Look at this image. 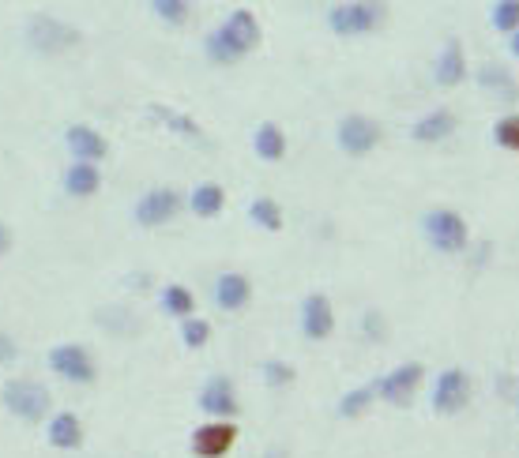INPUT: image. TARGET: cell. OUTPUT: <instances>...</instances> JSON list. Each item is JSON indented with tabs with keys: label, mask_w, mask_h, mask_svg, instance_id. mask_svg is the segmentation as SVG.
I'll list each match as a JSON object with an SVG mask.
<instances>
[{
	"label": "cell",
	"mask_w": 519,
	"mask_h": 458,
	"mask_svg": "<svg viewBox=\"0 0 519 458\" xmlns=\"http://www.w3.org/2000/svg\"><path fill=\"white\" fill-rule=\"evenodd\" d=\"M260 42H264V27H260L256 12H252V8H234V12L204 38V53L211 64L230 68V64L245 61L249 53H256Z\"/></svg>",
	"instance_id": "6da1fadb"
},
{
	"label": "cell",
	"mask_w": 519,
	"mask_h": 458,
	"mask_svg": "<svg viewBox=\"0 0 519 458\" xmlns=\"http://www.w3.org/2000/svg\"><path fill=\"white\" fill-rule=\"evenodd\" d=\"M388 19L384 0H343L328 12V31L335 38H365Z\"/></svg>",
	"instance_id": "7a4b0ae2"
},
{
	"label": "cell",
	"mask_w": 519,
	"mask_h": 458,
	"mask_svg": "<svg viewBox=\"0 0 519 458\" xmlns=\"http://www.w3.org/2000/svg\"><path fill=\"white\" fill-rule=\"evenodd\" d=\"M23 38H27V46L38 57H61V53H68V49H76L83 42V31L72 27V23H64V19L49 16V12H38V16L27 19Z\"/></svg>",
	"instance_id": "3957f363"
},
{
	"label": "cell",
	"mask_w": 519,
	"mask_h": 458,
	"mask_svg": "<svg viewBox=\"0 0 519 458\" xmlns=\"http://www.w3.org/2000/svg\"><path fill=\"white\" fill-rule=\"evenodd\" d=\"M422 233L425 241L437 248V252H444V256H459V252H467V245H471V226L452 207H433L422 218Z\"/></svg>",
	"instance_id": "277c9868"
},
{
	"label": "cell",
	"mask_w": 519,
	"mask_h": 458,
	"mask_svg": "<svg viewBox=\"0 0 519 458\" xmlns=\"http://www.w3.org/2000/svg\"><path fill=\"white\" fill-rule=\"evenodd\" d=\"M0 402L4 410L19 417V421H42L53 406V395H49L46 383H34V380H8L0 387Z\"/></svg>",
	"instance_id": "5b68a950"
},
{
	"label": "cell",
	"mask_w": 519,
	"mask_h": 458,
	"mask_svg": "<svg viewBox=\"0 0 519 458\" xmlns=\"http://www.w3.org/2000/svg\"><path fill=\"white\" fill-rule=\"evenodd\" d=\"M380 139H384V128H380V121H373L369 113H346L343 121H339V128H335V143H339V151L350 154V158L373 154Z\"/></svg>",
	"instance_id": "8992f818"
},
{
	"label": "cell",
	"mask_w": 519,
	"mask_h": 458,
	"mask_svg": "<svg viewBox=\"0 0 519 458\" xmlns=\"http://www.w3.org/2000/svg\"><path fill=\"white\" fill-rule=\"evenodd\" d=\"M185 207V199L177 188H166V184H158V188H147L140 199H136V207H132V218H136V226L143 229H158V226H170L173 218L181 214Z\"/></svg>",
	"instance_id": "52a82bcc"
},
{
	"label": "cell",
	"mask_w": 519,
	"mask_h": 458,
	"mask_svg": "<svg viewBox=\"0 0 519 458\" xmlns=\"http://www.w3.org/2000/svg\"><path fill=\"white\" fill-rule=\"evenodd\" d=\"M49 368H53L64 383H76V387H87V383H95V376H98L95 357L83 350L79 342L53 346V350H49Z\"/></svg>",
	"instance_id": "ba28073f"
},
{
	"label": "cell",
	"mask_w": 519,
	"mask_h": 458,
	"mask_svg": "<svg viewBox=\"0 0 519 458\" xmlns=\"http://www.w3.org/2000/svg\"><path fill=\"white\" fill-rule=\"evenodd\" d=\"M425 380V368L418 361H407V365H399L395 372H388L384 380H377V395L388 402V406H410L414 395H418V387Z\"/></svg>",
	"instance_id": "9c48e42d"
},
{
	"label": "cell",
	"mask_w": 519,
	"mask_h": 458,
	"mask_svg": "<svg viewBox=\"0 0 519 458\" xmlns=\"http://www.w3.org/2000/svg\"><path fill=\"white\" fill-rule=\"evenodd\" d=\"M433 410L444 413V417H452V413L467 410V402H471V376L463 372V368H448L441 372V380L433 383Z\"/></svg>",
	"instance_id": "30bf717a"
},
{
	"label": "cell",
	"mask_w": 519,
	"mask_h": 458,
	"mask_svg": "<svg viewBox=\"0 0 519 458\" xmlns=\"http://www.w3.org/2000/svg\"><path fill=\"white\" fill-rule=\"evenodd\" d=\"M237 443V425L234 421H222L211 417L207 425H200L192 432V455L196 458H222Z\"/></svg>",
	"instance_id": "8fae6325"
},
{
	"label": "cell",
	"mask_w": 519,
	"mask_h": 458,
	"mask_svg": "<svg viewBox=\"0 0 519 458\" xmlns=\"http://www.w3.org/2000/svg\"><path fill=\"white\" fill-rule=\"evenodd\" d=\"M471 76V64H467V49H463V42L459 38H448L441 46V53H437V61H433V83L437 87H459L463 79Z\"/></svg>",
	"instance_id": "7c38bea8"
},
{
	"label": "cell",
	"mask_w": 519,
	"mask_h": 458,
	"mask_svg": "<svg viewBox=\"0 0 519 458\" xmlns=\"http://www.w3.org/2000/svg\"><path fill=\"white\" fill-rule=\"evenodd\" d=\"M64 151L79 162H102L110 154V139L91 124H68L64 128Z\"/></svg>",
	"instance_id": "4fadbf2b"
},
{
	"label": "cell",
	"mask_w": 519,
	"mask_h": 458,
	"mask_svg": "<svg viewBox=\"0 0 519 458\" xmlns=\"http://www.w3.org/2000/svg\"><path fill=\"white\" fill-rule=\"evenodd\" d=\"M335 331V312H331V301L324 293H309L301 301V335L309 342H324V338Z\"/></svg>",
	"instance_id": "5bb4252c"
},
{
	"label": "cell",
	"mask_w": 519,
	"mask_h": 458,
	"mask_svg": "<svg viewBox=\"0 0 519 458\" xmlns=\"http://www.w3.org/2000/svg\"><path fill=\"white\" fill-rule=\"evenodd\" d=\"M200 410L211 413V417H222V421H234L237 413H241L237 395H234V383L226 380V376L207 380V387L200 391Z\"/></svg>",
	"instance_id": "9a60e30c"
},
{
	"label": "cell",
	"mask_w": 519,
	"mask_h": 458,
	"mask_svg": "<svg viewBox=\"0 0 519 458\" xmlns=\"http://www.w3.org/2000/svg\"><path fill=\"white\" fill-rule=\"evenodd\" d=\"M474 79H478V87L486 94H493V98H501V102H519V83H516V76L508 72V64H501V61L478 64Z\"/></svg>",
	"instance_id": "2e32d148"
},
{
	"label": "cell",
	"mask_w": 519,
	"mask_h": 458,
	"mask_svg": "<svg viewBox=\"0 0 519 458\" xmlns=\"http://www.w3.org/2000/svg\"><path fill=\"white\" fill-rule=\"evenodd\" d=\"M215 305L222 308V312H241V308L252 301V282L241 271H222L219 278H215Z\"/></svg>",
	"instance_id": "e0dca14e"
},
{
	"label": "cell",
	"mask_w": 519,
	"mask_h": 458,
	"mask_svg": "<svg viewBox=\"0 0 519 458\" xmlns=\"http://www.w3.org/2000/svg\"><path fill=\"white\" fill-rule=\"evenodd\" d=\"M61 184L72 199H91L98 196V188H102V169H98V162H79V158H72V166L64 169Z\"/></svg>",
	"instance_id": "ac0fdd59"
},
{
	"label": "cell",
	"mask_w": 519,
	"mask_h": 458,
	"mask_svg": "<svg viewBox=\"0 0 519 458\" xmlns=\"http://www.w3.org/2000/svg\"><path fill=\"white\" fill-rule=\"evenodd\" d=\"M456 132V113L452 109H429L425 117L410 124V139H418V143H441Z\"/></svg>",
	"instance_id": "d6986e66"
},
{
	"label": "cell",
	"mask_w": 519,
	"mask_h": 458,
	"mask_svg": "<svg viewBox=\"0 0 519 458\" xmlns=\"http://www.w3.org/2000/svg\"><path fill=\"white\" fill-rule=\"evenodd\" d=\"M46 440L49 447H57V451H76V447H83V421L68 410L53 413V421H49L46 428Z\"/></svg>",
	"instance_id": "ffe728a7"
},
{
	"label": "cell",
	"mask_w": 519,
	"mask_h": 458,
	"mask_svg": "<svg viewBox=\"0 0 519 458\" xmlns=\"http://www.w3.org/2000/svg\"><path fill=\"white\" fill-rule=\"evenodd\" d=\"M252 151L260 162H283L286 158V132L275 121H264L252 132Z\"/></svg>",
	"instance_id": "44dd1931"
},
{
	"label": "cell",
	"mask_w": 519,
	"mask_h": 458,
	"mask_svg": "<svg viewBox=\"0 0 519 458\" xmlns=\"http://www.w3.org/2000/svg\"><path fill=\"white\" fill-rule=\"evenodd\" d=\"M189 211L196 214V218H219V214L226 211V188L215 181L196 184L189 192Z\"/></svg>",
	"instance_id": "7402d4cb"
},
{
	"label": "cell",
	"mask_w": 519,
	"mask_h": 458,
	"mask_svg": "<svg viewBox=\"0 0 519 458\" xmlns=\"http://www.w3.org/2000/svg\"><path fill=\"white\" fill-rule=\"evenodd\" d=\"M147 117H151V121H158L162 128H170L173 136L204 139V128L192 121L189 113H177V109H170V106H147Z\"/></svg>",
	"instance_id": "603a6c76"
},
{
	"label": "cell",
	"mask_w": 519,
	"mask_h": 458,
	"mask_svg": "<svg viewBox=\"0 0 519 458\" xmlns=\"http://www.w3.org/2000/svg\"><path fill=\"white\" fill-rule=\"evenodd\" d=\"M158 308H162L166 316H173V320H185V316L196 312V297H192L189 286L170 282V286H162V290H158Z\"/></svg>",
	"instance_id": "cb8c5ba5"
},
{
	"label": "cell",
	"mask_w": 519,
	"mask_h": 458,
	"mask_svg": "<svg viewBox=\"0 0 519 458\" xmlns=\"http://www.w3.org/2000/svg\"><path fill=\"white\" fill-rule=\"evenodd\" d=\"M249 218H252V226H260V229H268V233H279V229L286 226V218H283V207L275 203L271 196H256L249 203Z\"/></svg>",
	"instance_id": "d4e9b609"
},
{
	"label": "cell",
	"mask_w": 519,
	"mask_h": 458,
	"mask_svg": "<svg viewBox=\"0 0 519 458\" xmlns=\"http://www.w3.org/2000/svg\"><path fill=\"white\" fill-rule=\"evenodd\" d=\"M373 398H377V387H373V383H365V387H354V391H346V395L339 398V417H346V421L362 417V413L373 406Z\"/></svg>",
	"instance_id": "484cf974"
},
{
	"label": "cell",
	"mask_w": 519,
	"mask_h": 458,
	"mask_svg": "<svg viewBox=\"0 0 519 458\" xmlns=\"http://www.w3.org/2000/svg\"><path fill=\"white\" fill-rule=\"evenodd\" d=\"M151 12L166 27H185L192 19V0H151Z\"/></svg>",
	"instance_id": "4316f807"
},
{
	"label": "cell",
	"mask_w": 519,
	"mask_h": 458,
	"mask_svg": "<svg viewBox=\"0 0 519 458\" xmlns=\"http://www.w3.org/2000/svg\"><path fill=\"white\" fill-rule=\"evenodd\" d=\"M489 27L501 34H512L519 27V0H493L489 8Z\"/></svg>",
	"instance_id": "83f0119b"
},
{
	"label": "cell",
	"mask_w": 519,
	"mask_h": 458,
	"mask_svg": "<svg viewBox=\"0 0 519 458\" xmlns=\"http://www.w3.org/2000/svg\"><path fill=\"white\" fill-rule=\"evenodd\" d=\"M493 143H497L501 151L519 154V113H504L501 121L493 124Z\"/></svg>",
	"instance_id": "f1b7e54d"
},
{
	"label": "cell",
	"mask_w": 519,
	"mask_h": 458,
	"mask_svg": "<svg viewBox=\"0 0 519 458\" xmlns=\"http://www.w3.org/2000/svg\"><path fill=\"white\" fill-rule=\"evenodd\" d=\"M207 338H211V323L200 320V316H185L181 320V342H185V350H200L207 346Z\"/></svg>",
	"instance_id": "f546056e"
},
{
	"label": "cell",
	"mask_w": 519,
	"mask_h": 458,
	"mask_svg": "<svg viewBox=\"0 0 519 458\" xmlns=\"http://www.w3.org/2000/svg\"><path fill=\"white\" fill-rule=\"evenodd\" d=\"M264 380L271 387H290V383L298 380V372H294V365H286V361H268L264 365Z\"/></svg>",
	"instance_id": "4dcf8cb0"
},
{
	"label": "cell",
	"mask_w": 519,
	"mask_h": 458,
	"mask_svg": "<svg viewBox=\"0 0 519 458\" xmlns=\"http://www.w3.org/2000/svg\"><path fill=\"white\" fill-rule=\"evenodd\" d=\"M16 357H19L16 338H12V335H4V331H0V365H12Z\"/></svg>",
	"instance_id": "1f68e13d"
},
{
	"label": "cell",
	"mask_w": 519,
	"mask_h": 458,
	"mask_svg": "<svg viewBox=\"0 0 519 458\" xmlns=\"http://www.w3.org/2000/svg\"><path fill=\"white\" fill-rule=\"evenodd\" d=\"M12 245H16V233H12V226H8V222H0V260L12 252Z\"/></svg>",
	"instance_id": "d6a6232c"
},
{
	"label": "cell",
	"mask_w": 519,
	"mask_h": 458,
	"mask_svg": "<svg viewBox=\"0 0 519 458\" xmlns=\"http://www.w3.org/2000/svg\"><path fill=\"white\" fill-rule=\"evenodd\" d=\"M365 335L384 338V320H380V312H369V316H365Z\"/></svg>",
	"instance_id": "836d02e7"
},
{
	"label": "cell",
	"mask_w": 519,
	"mask_h": 458,
	"mask_svg": "<svg viewBox=\"0 0 519 458\" xmlns=\"http://www.w3.org/2000/svg\"><path fill=\"white\" fill-rule=\"evenodd\" d=\"M508 53H512V57L519 61V27H516L512 34H508Z\"/></svg>",
	"instance_id": "e575fe53"
}]
</instances>
